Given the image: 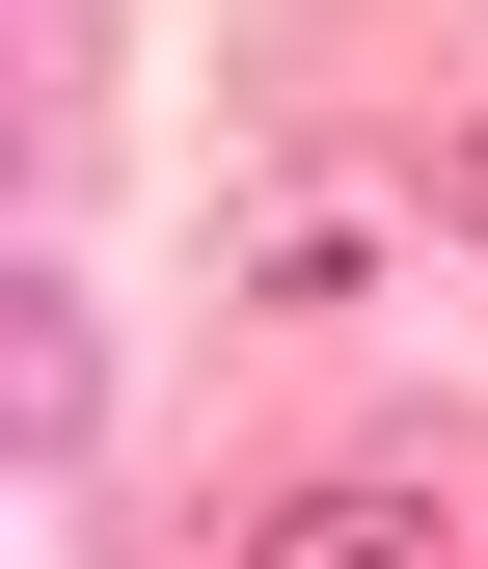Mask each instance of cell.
<instances>
[{"label": "cell", "instance_id": "obj_1", "mask_svg": "<svg viewBox=\"0 0 488 569\" xmlns=\"http://www.w3.org/2000/svg\"><path fill=\"white\" fill-rule=\"evenodd\" d=\"M245 569H461V542L407 516V488H271V516H245Z\"/></svg>", "mask_w": 488, "mask_h": 569}, {"label": "cell", "instance_id": "obj_2", "mask_svg": "<svg viewBox=\"0 0 488 569\" xmlns=\"http://www.w3.org/2000/svg\"><path fill=\"white\" fill-rule=\"evenodd\" d=\"M353 244H380V190H353V163H299V190L245 218V299H353Z\"/></svg>", "mask_w": 488, "mask_h": 569}, {"label": "cell", "instance_id": "obj_3", "mask_svg": "<svg viewBox=\"0 0 488 569\" xmlns=\"http://www.w3.org/2000/svg\"><path fill=\"white\" fill-rule=\"evenodd\" d=\"M0 407H28V461H82V299H54V271L0 299Z\"/></svg>", "mask_w": 488, "mask_h": 569}, {"label": "cell", "instance_id": "obj_4", "mask_svg": "<svg viewBox=\"0 0 488 569\" xmlns=\"http://www.w3.org/2000/svg\"><path fill=\"white\" fill-rule=\"evenodd\" d=\"M461 244H488V109H461Z\"/></svg>", "mask_w": 488, "mask_h": 569}]
</instances>
